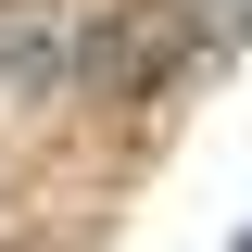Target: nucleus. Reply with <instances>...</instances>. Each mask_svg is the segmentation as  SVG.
Instances as JSON below:
<instances>
[{"mask_svg": "<svg viewBox=\"0 0 252 252\" xmlns=\"http://www.w3.org/2000/svg\"><path fill=\"white\" fill-rule=\"evenodd\" d=\"M177 51H189V26H177V13L126 0V13H101V26L76 38V76H89L101 101H139V89H164V76H177Z\"/></svg>", "mask_w": 252, "mask_h": 252, "instance_id": "1", "label": "nucleus"}, {"mask_svg": "<svg viewBox=\"0 0 252 252\" xmlns=\"http://www.w3.org/2000/svg\"><path fill=\"white\" fill-rule=\"evenodd\" d=\"M51 63H76V38L38 13H0V89H51Z\"/></svg>", "mask_w": 252, "mask_h": 252, "instance_id": "2", "label": "nucleus"}]
</instances>
